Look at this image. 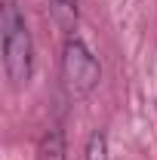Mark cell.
<instances>
[{"mask_svg":"<svg viewBox=\"0 0 157 160\" xmlns=\"http://www.w3.org/2000/svg\"><path fill=\"white\" fill-rule=\"evenodd\" d=\"M49 9H53L56 25L71 34V28L77 25V0H49Z\"/></svg>","mask_w":157,"mask_h":160,"instance_id":"obj_4","label":"cell"},{"mask_svg":"<svg viewBox=\"0 0 157 160\" xmlns=\"http://www.w3.org/2000/svg\"><path fill=\"white\" fill-rule=\"evenodd\" d=\"M62 77H65V86L74 96H89L99 86V80H102L99 59L89 52V46L80 37L65 40V49H62Z\"/></svg>","mask_w":157,"mask_h":160,"instance_id":"obj_2","label":"cell"},{"mask_svg":"<svg viewBox=\"0 0 157 160\" xmlns=\"http://www.w3.org/2000/svg\"><path fill=\"white\" fill-rule=\"evenodd\" d=\"M37 160H65V139L62 129H49L37 145Z\"/></svg>","mask_w":157,"mask_h":160,"instance_id":"obj_3","label":"cell"},{"mask_svg":"<svg viewBox=\"0 0 157 160\" xmlns=\"http://www.w3.org/2000/svg\"><path fill=\"white\" fill-rule=\"evenodd\" d=\"M3 68H6V77L13 80V86H25L31 80V68H34L31 31L13 0H6V6H3Z\"/></svg>","mask_w":157,"mask_h":160,"instance_id":"obj_1","label":"cell"},{"mask_svg":"<svg viewBox=\"0 0 157 160\" xmlns=\"http://www.w3.org/2000/svg\"><path fill=\"white\" fill-rule=\"evenodd\" d=\"M86 160H108V139H105V132H93L89 136Z\"/></svg>","mask_w":157,"mask_h":160,"instance_id":"obj_5","label":"cell"}]
</instances>
